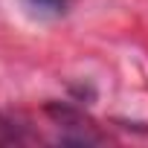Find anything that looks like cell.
I'll list each match as a JSON object with an SVG mask.
<instances>
[{
  "instance_id": "obj_1",
  "label": "cell",
  "mask_w": 148,
  "mask_h": 148,
  "mask_svg": "<svg viewBox=\"0 0 148 148\" xmlns=\"http://www.w3.org/2000/svg\"><path fill=\"white\" fill-rule=\"evenodd\" d=\"M21 3L38 18H61L70 6V0H21Z\"/></svg>"
},
{
  "instance_id": "obj_2",
  "label": "cell",
  "mask_w": 148,
  "mask_h": 148,
  "mask_svg": "<svg viewBox=\"0 0 148 148\" xmlns=\"http://www.w3.org/2000/svg\"><path fill=\"white\" fill-rule=\"evenodd\" d=\"M18 139V134H15V128H12V122L0 113V142H15Z\"/></svg>"
}]
</instances>
